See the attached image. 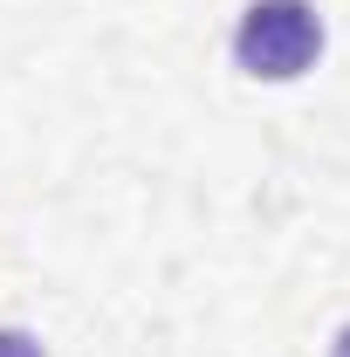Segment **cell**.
<instances>
[{"label": "cell", "mask_w": 350, "mask_h": 357, "mask_svg": "<svg viewBox=\"0 0 350 357\" xmlns=\"http://www.w3.org/2000/svg\"><path fill=\"white\" fill-rule=\"evenodd\" d=\"M330 357H350V323L337 330V344H330Z\"/></svg>", "instance_id": "cell-3"}, {"label": "cell", "mask_w": 350, "mask_h": 357, "mask_svg": "<svg viewBox=\"0 0 350 357\" xmlns=\"http://www.w3.org/2000/svg\"><path fill=\"white\" fill-rule=\"evenodd\" d=\"M0 357H42V344L28 330H0Z\"/></svg>", "instance_id": "cell-2"}, {"label": "cell", "mask_w": 350, "mask_h": 357, "mask_svg": "<svg viewBox=\"0 0 350 357\" xmlns=\"http://www.w3.org/2000/svg\"><path fill=\"white\" fill-rule=\"evenodd\" d=\"M323 55V14L309 0H254L234 28V62L261 83H296Z\"/></svg>", "instance_id": "cell-1"}]
</instances>
